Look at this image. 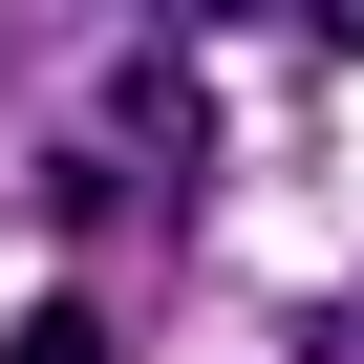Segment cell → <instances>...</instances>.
<instances>
[{
  "mask_svg": "<svg viewBox=\"0 0 364 364\" xmlns=\"http://www.w3.org/2000/svg\"><path fill=\"white\" fill-rule=\"evenodd\" d=\"M0 364H107V321H86V300H43V321H0Z\"/></svg>",
  "mask_w": 364,
  "mask_h": 364,
  "instance_id": "6da1fadb",
  "label": "cell"
}]
</instances>
